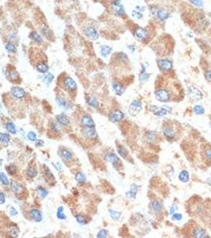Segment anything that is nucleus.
Here are the masks:
<instances>
[{"mask_svg": "<svg viewBox=\"0 0 211 238\" xmlns=\"http://www.w3.org/2000/svg\"><path fill=\"white\" fill-rule=\"evenodd\" d=\"M111 9L113 13L115 14L116 16L118 17H123L125 16V10L123 5L121 3V2L119 0H113L111 2Z\"/></svg>", "mask_w": 211, "mask_h": 238, "instance_id": "obj_1", "label": "nucleus"}, {"mask_svg": "<svg viewBox=\"0 0 211 238\" xmlns=\"http://www.w3.org/2000/svg\"><path fill=\"white\" fill-rule=\"evenodd\" d=\"M63 86L64 88L68 92H75L77 90V84L76 81L70 76H66L63 80Z\"/></svg>", "mask_w": 211, "mask_h": 238, "instance_id": "obj_2", "label": "nucleus"}, {"mask_svg": "<svg viewBox=\"0 0 211 238\" xmlns=\"http://www.w3.org/2000/svg\"><path fill=\"white\" fill-rule=\"evenodd\" d=\"M151 110L152 113L156 116H160V117H163V116H165L167 114H168L171 112L172 109L171 107H158L156 106H152L151 107Z\"/></svg>", "mask_w": 211, "mask_h": 238, "instance_id": "obj_3", "label": "nucleus"}, {"mask_svg": "<svg viewBox=\"0 0 211 238\" xmlns=\"http://www.w3.org/2000/svg\"><path fill=\"white\" fill-rule=\"evenodd\" d=\"M83 34H85V36L87 38H88L91 40L96 41L99 38L98 32L97 31V29L95 28H94L92 26L85 27L84 29H83Z\"/></svg>", "mask_w": 211, "mask_h": 238, "instance_id": "obj_4", "label": "nucleus"}, {"mask_svg": "<svg viewBox=\"0 0 211 238\" xmlns=\"http://www.w3.org/2000/svg\"><path fill=\"white\" fill-rule=\"evenodd\" d=\"M155 97L159 102H167L169 101L170 98V95H169L168 91L166 89H159L158 91H155Z\"/></svg>", "mask_w": 211, "mask_h": 238, "instance_id": "obj_5", "label": "nucleus"}, {"mask_svg": "<svg viewBox=\"0 0 211 238\" xmlns=\"http://www.w3.org/2000/svg\"><path fill=\"white\" fill-rule=\"evenodd\" d=\"M11 95L16 99H22L26 95L25 90L20 87H13L11 89Z\"/></svg>", "mask_w": 211, "mask_h": 238, "instance_id": "obj_6", "label": "nucleus"}, {"mask_svg": "<svg viewBox=\"0 0 211 238\" xmlns=\"http://www.w3.org/2000/svg\"><path fill=\"white\" fill-rule=\"evenodd\" d=\"M59 155L65 162H71V160H73V154L66 148H61L59 151Z\"/></svg>", "mask_w": 211, "mask_h": 238, "instance_id": "obj_7", "label": "nucleus"}, {"mask_svg": "<svg viewBox=\"0 0 211 238\" xmlns=\"http://www.w3.org/2000/svg\"><path fill=\"white\" fill-rule=\"evenodd\" d=\"M11 189L17 195H20V194H23L26 191L24 186L20 182H17V181H12L11 182Z\"/></svg>", "mask_w": 211, "mask_h": 238, "instance_id": "obj_8", "label": "nucleus"}, {"mask_svg": "<svg viewBox=\"0 0 211 238\" xmlns=\"http://www.w3.org/2000/svg\"><path fill=\"white\" fill-rule=\"evenodd\" d=\"M142 107V103L139 100H134L132 102V103L129 106V112L130 114H132L133 116L137 115L139 112L140 111Z\"/></svg>", "mask_w": 211, "mask_h": 238, "instance_id": "obj_9", "label": "nucleus"}, {"mask_svg": "<svg viewBox=\"0 0 211 238\" xmlns=\"http://www.w3.org/2000/svg\"><path fill=\"white\" fill-rule=\"evenodd\" d=\"M5 75H6V77L8 79V80H10L11 82H13L14 83H17L18 79H19V74L15 68L7 70Z\"/></svg>", "mask_w": 211, "mask_h": 238, "instance_id": "obj_10", "label": "nucleus"}, {"mask_svg": "<svg viewBox=\"0 0 211 238\" xmlns=\"http://www.w3.org/2000/svg\"><path fill=\"white\" fill-rule=\"evenodd\" d=\"M188 95L190 96V98H191L194 100H200L202 99L203 97V95L200 91V90H198V88H196L194 87H191L188 89Z\"/></svg>", "mask_w": 211, "mask_h": 238, "instance_id": "obj_11", "label": "nucleus"}, {"mask_svg": "<svg viewBox=\"0 0 211 238\" xmlns=\"http://www.w3.org/2000/svg\"><path fill=\"white\" fill-rule=\"evenodd\" d=\"M29 215L30 219L34 221L35 222H41L43 219L41 212L39 209H35V208H33V209H31L29 210Z\"/></svg>", "mask_w": 211, "mask_h": 238, "instance_id": "obj_12", "label": "nucleus"}, {"mask_svg": "<svg viewBox=\"0 0 211 238\" xmlns=\"http://www.w3.org/2000/svg\"><path fill=\"white\" fill-rule=\"evenodd\" d=\"M82 134L87 139H93L97 136V133L95 127H83Z\"/></svg>", "mask_w": 211, "mask_h": 238, "instance_id": "obj_13", "label": "nucleus"}, {"mask_svg": "<svg viewBox=\"0 0 211 238\" xmlns=\"http://www.w3.org/2000/svg\"><path fill=\"white\" fill-rule=\"evenodd\" d=\"M80 124L83 127H95V124L93 118L87 114H85L81 118Z\"/></svg>", "mask_w": 211, "mask_h": 238, "instance_id": "obj_14", "label": "nucleus"}, {"mask_svg": "<svg viewBox=\"0 0 211 238\" xmlns=\"http://www.w3.org/2000/svg\"><path fill=\"white\" fill-rule=\"evenodd\" d=\"M158 66L163 71H169L172 68V63L169 60H159Z\"/></svg>", "mask_w": 211, "mask_h": 238, "instance_id": "obj_15", "label": "nucleus"}, {"mask_svg": "<svg viewBox=\"0 0 211 238\" xmlns=\"http://www.w3.org/2000/svg\"><path fill=\"white\" fill-rule=\"evenodd\" d=\"M124 118V113L120 110H114L110 114V119L113 122H118Z\"/></svg>", "mask_w": 211, "mask_h": 238, "instance_id": "obj_16", "label": "nucleus"}, {"mask_svg": "<svg viewBox=\"0 0 211 238\" xmlns=\"http://www.w3.org/2000/svg\"><path fill=\"white\" fill-rule=\"evenodd\" d=\"M56 119L57 121V122L61 125L62 126H68L70 123L68 117L65 114V113H60L56 117Z\"/></svg>", "mask_w": 211, "mask_h": 238, "instance_id": "obj_17", "label": "nucleus"}, {"mask_svg": "<svg viewBox=\"0 0 211 238\" xmlns=\"http://www.w3.org/2000/svg\"><path fill=\"white\" fill-rule=\"evenodd\" d=\"M135 36L139 41H144L148 38V31L144 28L139 27L136 29Z\"/></svg>", "mask_w": 211, "mask_h": 238, "instance_id": "obj_18", "label": "nucleus"}, {"mask_svg": "<svg viewBox=\"0 0 211 238\" xmlns=\"http://www.w3.org/2000/svg\"><path fill=\"white\" fill-rule=\"evenodd\" d=\"M163 133H164V135L166 137L167 139H172L175 136V130L172 128V126H170V125H167V126H164L163 128Z\"/></svg>", "mask_w": 211, "mask_h": 238, "instance_id": "obj_19", "label": "nucleus"}, {"mask_svg": "<svg viewBox=\"0 0 211 238\" xmlns=\"http://www.w3.org/2000/svg\"><path fill=\"white\" fill-rule=\"evenodd\" d=\"M36 68H37L38 71H39L40 73L45 74L49 71V65H47L45 62H44V61H40V62H38L37 64V65H36Z\"/></svg>", "mask_w": 211, "mask_h": 238, "instance_id": "obj_20", "label": "nucleus"}, {"mask_svg": "<svg viewBox=\"0 0 211 238\" xmlns=\"http://www.w3.org/2000/svg\"><path fill=\"white\" fill-rule=\"evenodd\" d=\"M99 53L102 57L107 58L112 53V48L108 45H101L99 48Z\"/></svg>", "mask_w": 211, "mask_h": 238, "instance_id": "obj_21", "label": "nucleus"}, {"mask_svg": "<svg viewBox=\"0 0 211 238\" xmlns=\"http://www.w3.org/2000/svg\"><path fill=\"white\" fill-rule=\"evenodd\" d=\"M112 87H113V91L115 92L116 95H122V94L125 92V88L122 87V85L120 84L118 82H113L112 83Z\"/></svg>", "mask_w": 211, "mask_h": 238, "instance_id": "obj_22", "label": "nucleus"}, {"mask_svg": "<svg viewBox=\"0 0 211 238\" xmlns=\"http://www.w3.org/2000/svg\"><path fill=\"white\" fill-rule=\"evenodd\" d=\"M144 10V8L143 7L137 6V7H135V9L133 10V13H132V15H133V18H137V19H140V18H142Z\"/></svg>", "mask_w": 211, "mask_h": 238, "instance_id": "obj_23", "label": "nucleus"}, {"mask_svg": "<svg viewBox=\"0 0 211 238\" xmlns=\"http://www.w3.org/2000/svg\"><path fill=\"white\" fill-rule=\"evenodd\" d=\"M5 49L10 53H14L17 52V45L12 41H10L5 44Z\"/></svg>", "mask_w": 211, "mask_h": 238, "instance_id": "obj_24", "label": "nucleus"}, {"mask_svg": "<svg viewBox=\"0 0 211 238\" xmlns=\"http://www.w3.org/2000/svg\"><path fill=\"white\" fill-rule=\"evenodd\" d=\"M193 235L194 237L197 238H207L209 237V236L207 235V233L201 228H196L194 229L193 232Z\"/></svg>", "mask_w": 211, "mask_h": 238, "instance_id": "obj_25", "label": "nucleus"}, {"mask_svg": "<svg viewBox=\"0 0 211 238\" xmlns=\"http://www.w3.org/2000/svg\"><path fill=\"white\" fill-rule=\"evenodd\" d=\"M29 38L33 40V41H35L36 43H41L43 42V38L42 37L38 34V32L36 31H32L29 33Z\"/></svg>", "mask_w": 211, "mask_h": 238, "instance_id": "obj_26", "label": "nucleus"}, {"mask_svg": "<svg viewBox=\"0 0 211 238\" xmlns=\"http://www.w3.org/2000/svg\"><path fill=\"white\" fill-rule=\"evenodd\" d=\"M156 15H157L158 18H160L161 21L166 20L167 18H168L169 14L168 12L166 10L164 9H159L156 12Z\"/></svg>", "mask_w": 211, "mask_h": 238, "instance_id": "obj_27", "label": "nucleus"}, {"mask_svg": "<svg viewBox=\"0 0 211 238\" xmlns=\"http://www.w3.org/2000/svg\"><path fill=\"white\" fill-rule=\"evenodd\" d=\"M56 103L58 104V106L60 107H62V108H68V101L65 99V98H63V97H60V96H57L56 98Z\"/></svg>", "mask_w": 211, "mask_h": 238, "instance_id": "obj_28", "label": "nucleus"}, {"mask_svg": "<svg viewBox=\"0 0 211 238\" xmlns=\"http://www.w3.org/2000/svg\"><path fill=\"white\" fill-rule=\"evenodd\" d=\"M137 188L138 187L137 185L133 184L131 186V190L129 191V192L126 193V196L129 198H131V199H134L136 197V194H137Z\"/></svg>", "mask_w": 211, "mask_h": 238, "instance_id": "obj_29", "label": "nucleus"}, {"mask_svg": "<svg viewBox=\"0 0 211 238\" xmlns=\"http://www.w3.org/2000/svg\"><path fill=\"white\" fill-rule=\"evenodd\" d=\"M37 192H38V195H39V197H40L41 199H44V198H45L48 196V194H49V192H48V191H47L44 187H41V186H39V187H38V188H37Z\"/></svg>", "mask_w": 211, "mask_h": 238, "instance_id": "obj_30", "label": "nucleus"}, {"mask_svg": "<svg viewBox=\"0 0 211 238\" xmlns=\"http://www.w3.org/2000/svg\"><path fill=\"white\" fill-rule=\"evenodd\" d=\"M38 169L35 167H29V168H27L26 170V175L30 179L35 178L36 176H38Z\"/></svg>", "mask_w": 211, "mask_h": 238, "instance_id": "obj_31", "label": "nucleus"}, {"mask_svg": "<svg viewBox=\"0 0 211 238\" xmlns=\"http://www.w3.org/2000/svg\"><path fill=\"white\" fill-rule=\"evenodd\" d=\"M106 158H107V160L109 161V162H110L112 164L115 165L116 164H118V161H119V159H118V157L117 156H116V154L113 153V152H110V153L107 154V156H106Z\"/></svg>", "mask_w": 211, "mask_h": 238, "instance_id": "obj_32", "label": "nucleus"}, {"mask_svg": "<svg viewBox=\"0 0 211 238\" xmlns=\"http://www.w3.org/2000/svg\"><path fill=\"white\" fill-rule=\"evenodd\" d=\"M151 206L152 209H153L155 212H160L163 209V204L158 200H154L152 203Z\"/></svg>", "mask_w": 211, "mask_h": 238, "instance_id": "obj_33", "label": "nucleus"}, {"mask_svg": "<svg viewBox=\"0 0 211 238\" xmlns=\"http://www.w3.org/2000/svg\"><path fill=\"white\" fill-rule=\"evenodd\" d=\"M5 168H6V171H7V173L11 175V176H14V175H15L18 172V167H16L14 164H12L7 165Z\"/></svg>", "mask_w": 211, "mask_h": 238, "instance_id": "obj_34", "label": "nucleus"}, {"mask_svg": "<svg viewBox=\"0 0 211 238\" xmlns=\"http://www.w3.org/2000/svg\"><path fill=\"white\" fill-rule=\"evenodd\" d=\"M6 129L10 134H17V129H16L15 125L14 124L13 122H7L6 123Z\"/></svg>", "mask_w": 211, "mask_h": 238, "instance_id": "obj_35", "label": "nucleus"}, {"mask_svg": "<svg viewBox=\"0 0 211 238\" xmlns=\"http://www.w3.org/2000/svg\"><path fill=\"white\" fill-rule=\"evenodd\" d=\"M189 179H190V176H189L188 171H186V170L182 171L179 175V179L180 181H182V182H188Z\"/></svg>", "mask_w": 211, "mask_h": 238, "instance_id": "obj_36", "label": "nucleus"}, {"mask_svg": "<svg viewBox=\"0 0 211 238\" xmlns=\"http://www.w3.org/2000/svg\"><path fill=\"white\" fill-rule=\"evenodd\" d=\"M10 141H11V137L9 134L0 132V142L4 145H7Z\"/></svg>", "mask_w": 211, "mask_h": 238, "instance_id": "obj_37", "label": "nucleus"}, {"mask_svg": "<svg viewBox=\"0 0 211 238\" xmlns=\"http://www.w3.org/2000/svg\"><path fill=\"white\" fill-rule=\"evenodd\" d=\"M44 176H45V178H46L48 180H49L50 182H51V181H55V176H53V174L52 173V171H50V169H49V167H44Z\"/></svg>", "mask_w": 211, "mask_h": 238, "instance_id": "obj_38", "label": "nucleus"}, {"mask_svg": "<svg viewBox=\"0 0 211 238\" xmlns=\"http://www.w3.org/2000/svg\"><path fill=\"white\" fill-rule=\"evenodd\" d=\"M8 230H9V234L11 236H14V237L18 236V234H19V229H18V227L16 225H11Z\"/></svg>", "mask_w": 211, "mask_h": 238, "instance_id": "obj_39", "label": "nucleus"}, {"mask_svg": "<svg viewBox=\"0 0 211 238\" xmlns=\"http://www.w3.org/2000/svg\"><path fill=\"white\" fill-rule=\"evenodd\" d=\"M75 179H76V180L79 183H84L86 182V176L83 172H80V171H79V172L76 174Z\"/></svg>", "mask_w": 211, "mask_h": 238, "instance_id": "obj_40", "label": "nucleus"}, {"mask_svg": "<svg viewBox=\"0 0 211 238\" xmlns=\"http://www.w3.org/2000/svg\"><path fill=\"white\" fill-rule=\"evenodd\" d=\"M56 217L58 219L60 220H65L67 218V216L64 213V207L59 206L57 208V211H56Z\"/></svg>", "mask_w": 211, "mask_h": 238, "instance_id": "obj_41", "label": "nucleus"}, {"mask_svg": "<svg viewBox=\"0 0 211 238\" xmlns=\"http://www.w3.org/2000/svg\"><path fill=\"white\" fill-rule=\"evenodd\" d=\"M54 80V76L52 73H47L46 75H44L43 77V81L45 84L49 85L51 84V83Z\"/></svg>", "mask_w": 211, "mask_h": 238, "instance_id": "obj_42", "label": "nucleus"}, {"mask_svg": "<svg viewBox=\"0 0 211 238\" xmlns=\"http://www.w3.org/2000/svg\"><path fill=\"white\" fill-rule=\"evenodd\" d=\"M149 76H150V75L147 73L146 71H145V68L144 67L143 68L142 71L140 72V76H139V80H140V82H142V83L146 82L147 80L149 79Z\"/></svg>", "mask_w": 211, "mask_h": 238, "instance_id": "obj_43", "label": "nucleus"}, {"mask_svg": "<svg viewBox=\"0 0 211 238\" xmlns=\"http://www.w3.org/2000/svg\"><path fill=\"white\" fill-rule=\"evenodd\" d=\"M87 104L91 107H94V108H97L98 107V102L95 98L94 97H88L87 99Z\"/></svg>", "mask_w": 211, "mask_h": 238, "instance_id": "obj_44", "label": "nucleus"}, {"mask_svg": "<svg viewBox=\"0 0 211 238\" xmlns=\"http://www.w3.org/2000/svg\"><path fill=\"white\" fill-rule=\"evenodd\" d=\"M75 218L77 221V222L80 225H86L87 223V218H85V216L81 215V214H76L75 215Z\"/></svg>", "mask_w": 211, "mask_h": 238, "instance_id": "obj_45", "label": "nucleus"}, {"mask_svg": "<svg viewBox=\"0 0 211 238\" xmlns=\"http://www.w3.org/2000/svg\"><path fill=\"white\" fill-rule=\"evenodd\" d=\"M109 214L113 220H118V219L120 218L121 215H122V213L121 212L116 211V210H113V209H109Z\"/></svg>", "mask_w": 211, "mask_h": 238, "instance_id": "obj_46", "label": "nucleus"}, {"mask_svg": "<svg viewBox=\"0 0 211 238\" xmlns=\"http://www.w3.org/2000/svg\"><path fill=\"white\" fill-rule=\"evenodd\" d=\"M0 182H1V183L2 185H4V186H8L10 184L9 179H7L6 174L4 172H2V171L0 172Z\"/></svg>", "mask_w": 211, "mask_h": 238, "instance_id": "obj_47", "label": "nucleus"}, {"mask_svg": "<svg viewBox=\"0 0 211 238\" xmlns=\"http://www.w3.org/2000/svg\"><path fill=\"white\" fill-rule=\"evenodd\" d=\"M117 149H118V152L119 153V155L123 158H125L128 155V151L125 149V148L123 147L122 145H118Z\"/></svg>", "mask_w": 211, "mask_h": 238, "instance_id": "obj_48", "label": "nucleus"}, {"mask_svg": "<svg viewBox=\"0 0 211 238\" xmlns=\"http://www.w3.org/2000/svg\"><path fill=\"white\" fill-rule=\"evenodd\" d=\"M194 113L196 114H198V115H202V114L204 113L205 110L203 108V107L201 106V105H196L194 107Z\"/></svg>", "mask_w": 211, "mask_h": 238, "instance_id": "obj_49", "label": "nucleus"}, {"mask_svg": "<svg viewBox=\"0 0 211 238\" xmlns=\"http://www.w3.org/2000/svg\"><path fill=\"white\" fill-rule=\"evenodd\" d=\"M27 138H28L30 141H33V142H34V141H36V140H38L37 134H36L33 131H30L27 134Z\"/></svg>", "mask_w": 211, "mask_h": 238, "instance_id": "obj_50", "label": "nucleus"}, {"mask_svg": "<svg viewBox=\"0 0 211 238\" xmlns=\"http://www.w3.org/2000/svg\"><path fill=\"white\" fill-rule=\"evenodd\" d=\"M147 137H148V141L149 142H154L155 140V133L153 132H150L149 134H147Z\"/></svg>", "mask_w": 211, "mask_h": 238, "instance_id": "obj_51", "label": "nucleus"}, {"mask_svg": "<svg viewBox=\"0 0 211 238\" xmlns=\"http://www.w3.org/2000/svg\"><path fill=\"white\" fill-rule=\"evenodd\" d=\"M107 236V231L106 229H101L97 234L98 238H105Z\"/></svg>", "mask_w": 211, "mask_h": 238, "instance_id": "obj_52", "label": "nucleus"}, {"mask_svg": "<svg viewBox=\"0 0 211 238\" xmlns=\"http://www.w3.org/2000/svg\"><path fill=\"white\" fill-rule=\"evenodd\" d=\"M190 2H191L192 4L194 5V6H196V7H203V2H202V0H190Z\"/></svg>", "mask_w": 211, "mask_h": 238, "instance_id": "obj_53", "label": "nucleus"}, {"mask_svg": "<svg viewBox=\"0 0 211 238\" xmlns=\"http://www.w3.org/2000/svg\"><path fill=\"white\" fill-rule=\"evenodd\" d=\"M9 212H10V214H11V216H13V217H15V216L18 215V210H17V209H16L13 206L10 207Z\"/></svg>", "mask_w": 211, "mask_h": 238, "instance_id": "obj_54", "label": "nucleus"}, {"mask_svg": "<svg viewBox=\"0 0 211 238\" xmlns=\"http://www.w3.org/2000/svg\"><path fill=\"white\" fill-rule=\"evenodd\" d=\"M182 214H173V215H172V217H171V218H172V220H175V221H181L182 220Z\"/></svg>", "mask_w": 211, "mask_h": 238, "instance_id": "obj_55", "label": "nucleus"}, {"mask_svg": "<svg viewBox=\"0 0 211 238\" xmlns=\"http://www.w3.org/2000/svg\"><path fill=\"white\" fill-rule=\"evenodd\" d=\"M6 202V195L3 192L0 191V204H4Z\"/></svg>", "mask_w": 211, "mask_h": 238, "instance_id": "obj_56", "label": "nucleus"}, {"mask_svg": "<svg viewBox=\"0 0 211 238\" xmlns=\"http://www.w3.org/2000/svg\"><path fill=\"white\" fill-rule=\"evenodd\" d=\"M52 129H53L55 133H56V134H58V133L60 132L59 126H58L56 123H53V125H52Z\"/></svg>", "mask_w": 211, "mask_h": 238, "instance_id": "obj_57", "label": "nucleus"}, {"mask_svg": "<svg viewBox=\"0 0 211 238\" xmlns=\"http://www.w3.org/2000/svg\"><path fill=\"white\" fill-rule=\"evenodd\" d=\"M36 142V146L37 147H41L44 145V141L42 140H37L35 141Z\"/></svg>", "mask_w": 211, "mask_h": 238, "instance_id": "obj_58", "label": "nucleus"}, {"mask_svg": "<svg viewBox=\"0 0 211 238\" xmlns=\"http://www.w3.org/2000/svg\"><path fill=\"white\" fill-rule=\"evenodd\" d=\"M177 210V206H176V205H172L171 207V209H170V214H173Z\"/></svg>", "mask_w": 211, "mask_h": 238, "instance_id": "obj_59", "label": "nucleus"}, {"mask_svg": "<svg viewBox=\"0 0 211 238\" xmlns=\"http://www.w3.org/2000/svg\"><path fill=\"white\" fill-rule=\"evenodd\" d=\"M206 158L208 160H211V149L206 150Z\"/></svg>", "mask_w": 211, "mask_h": 238, "instance_id": "obj_60", "label": "nucleus"}, {"mask_svg": "<svg viewBox=\"0 0 211 238\" xmlns=\"http://www.w3.org/2000/svg\"><path fill=\"white\" fill-rule=\"evenodd\" d=\"M205 75H206V77L207 80H209V81H211V70L207 71Z\"/></svg>", "mask_w": 211, "mask_h": 238, "instance_id": "obj_61", "label": "nucleus"}, {"mask_svg": "<svg viewBox=\"0 0 211 238\" xmlns=\"http://www.w3.org/2000/svg\"><path fill=\"white\" fill-rule=\"evenodd\" d=\"M128 49H129V50H130V51L132 52V53H133V52H134L136 50V47L134 46V45H129V46H128Z\"/></svg>", "mask_w": 211, "mask_h": 238, "instance_id": "obj_62", "label": "nucleus"}, {"mask_svg": "<svg viewBox=\"0 0 211 238\" xmlns=\"http://www.w3.org/2000/svg\"><path fill=\"white\" fill-rule=\"evenodd\" d=\"M1 165H2V160H0V167H1Z\"/></svg>", "mask_w": 211, "mask_h": 238, "instance_id": "obj_63", "label": "nucleus"}, {"mask_svg": "<svg viewBox=\"0 0 211 238\" xmlns=\"http://www.w3.org/2000/svg\"><path fill=\"white\" fill-rule=\"evenodd\" d=\"M210 126H211V122H210Z\"/></svg>", "mask_w": 211, "mask_h": 238, "instance_id": "obj_64", "label": "nucleus"}]
</instances>
